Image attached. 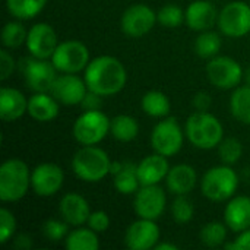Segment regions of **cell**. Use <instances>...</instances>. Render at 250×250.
I'll list each match as a JSON object with an SVG mask.
<instances>
[{
  "label": "cell",
  "mask_w": 250,
  "mask_h": 250,
  "mask_svg": "<svg viewBox=\"0 0 250 250\" xmlns=\"http://www.w3.org/2000/svg\"><path fill=\"white\" fill-rule=\"evenodd\" d=\"M83 79L89 91L107 98L125 89L127 83V70L117 57L103 54L91 59L83 70Z\"/></svg>",
  "instance_id": "obj_1"
},
{
  "label": "cell",
  "mask_w": 250,
  "mask_h": 250,
  "mask_svg": "<svg viewBox=\"0 0 250 250\" xmlns=\"http://www.w3.org/2000/svg\"><path fill=\"white\" fill-rule=\"evenodd\" d=\"M111 158L98 145H81L72 157L73 174L85 183H100L111 173Z\"/></svg>",
  "instance_id": "obj_2"
},
{
  "label": "cell",
  "mask_w": 250,
  "mask_h": 250,
  "mask_svg": "<svg viewBox=\"0 0 250 250\" xmlns=\"http://www.w3.org/2000/svg\"><path fill=\"white\" fill-rule=\"evenodd\" d=\"M185 133L192 146L209 151L224 139V126L211 111H195L186 120Z\"/></svg>",
  "instance_id": "obj_3"
},
{
  "label": "cell",
  "mask_w": 250,
  "mask_h": 250,
  "mask_svg": "<svg viewBox=\"0 0 250 250\" xmlns=\"http://www.w3.org/2000/svg\"><path fill=\"white\" fill-rule=\"evenodd\" d=\"M31 168L21 158H7L0 166V201L13 204L23 199L31 189Z\"/></svg>",
  "instance_id": "obj_4"
},
{
  "label": "cell",
  "mask_w": 250,
  "mask_h": 250,
  "mask_svg": "<svg viewBox=\"0 0 250 250\" xmlns=\"http://www.w3.org/2000/svg\"><path fill=\"white\" fill-rule=\"evenodd\" d=\"M239 174L233 166L220 164L205 171L201 179V192L211 202H227L239 189Z\"/></svg>",
  "instance_id": "obj_5"
},
{
  "label": "cell",
  "mask_w": 250,
  "mask_h": 250,
  "mask_svg": "<svg viewBox=\"0 0 250 250\" xmlns=\"http://www.w3.org/2000/svg\"><path fill=\"white\" fill-rule=\"evenodd\" d=\"M110 122L103 110H83L73 123V138L79 145H98L110 135Z\"/></svg>",
  "instance_id": "obj_6"
},
{
  "label": "cell",
  "mask_w": 250,
  "mask_h": 250,
  "mask_svg": "<svg viewBox=\"0 0 250 250\" xmlns=\"http://www.w3.org/2000/svg\"><path fill=\"white\" fill-rule=\"evenodd\" d=\"M185 129L179 125L176 117H164L154 126L149 141L154 152L167 158L177 155L185 145Z\"/></svg>",
  "instance_id": "obj_7"
},
{
  "label": "cell",
  "mask_w": 250,
  "mask_h": 250,
  "mask_svg": "<svg viewBox=\"0 0 250 250\" xmlns=\"http://www.w3.org/2000/svg\"><path fill=\"white\" fill-rule=\"evenodd\" d=\"M207 78L212 86L221 91H233L242 85L245 79V69L230 56H215L209 59L205 67Z\"/></svg>",
  "instance_id": "obj_8"
},
{
  "label": "cell",
  "mask_w": 250,
  "mask_h": 250,
  "mask_svg": "<svg viewBox=\"0 0 250 250\" xmlns=\"http://www.w3.org/2000/svg\"><path fill=\"white\" fill-rule=\"evenodd\" d=\"M59 73H82L91 62L89 48L79 40L60 41L51 56Z\"/></svg>",
  "instance_id": "obj_9"
},
{
  "label": "cell",
  "mask_w": 250,
  "mask_h": 250,
  "mask_svg": "<svg viewBox=\"0 0 250 250\" xmlns=\"http://www.w3.org/2000/svg\"><path fill=\"white\" fill-rule=\"evenodd\" d=\"M18 70L32 92H50L53 82L59 75L51 60L32 56L22 59L18 63Z\"/></svg>",
  "instance_id": "obj_10"
},
{
  "label": "cell",
  "mask_w": 250,
  "mask_h": 250,
  "mask_svg": "<svg viewBox=\"0 0 250 250\" xmlns=\"http://www.w3.org/2000/svg\"><path fill=\"white\" fill-rule=\"evenodd\" d=\"M218 31L229 38H243L250 34V4L233 0L223 6L217 21Z\"/></svg>",
  "instance_id": "obj_11"
},
{
  "label": "cell",
  "mask_w": 250,
  "mask_h": 250,
  "mask_svg": "<svg viewBox=\"0 0 250 250\" xmlns=\"http://www.w3.org/2000/svg\"><path fill=\"white\" fill-rule=\"evenodd\" d=\"M157 21V12L145 3H133L120 16L122 32L130 38H141L149 34Z\"/></svg>",
  "instance_id": "obj_12"
},
{
  "label": "cell",
  "mask_w": 250,
  "mask_h": 250,
  "mask_svg": "<svg viewBox=\"0 0 250 250\" xmlns=\"http://www.w3.org/2000/svg\"><path fill=\"white\" fill-rule=\"evenodd\" d=\"M64 185V171L56 163H41L31 171V189L40 198L57 195Z\"/></svg>",
  "instance_id": "obj_13"
},
{
  "label": "cell",
  "mask_w": 250,
  "mask_h": 250,
  "mask_svg": "<svg viewBox=\"0 0 250 250\" xmlns=\"http://www.w3.org/2000/svg\"><path fill=\"white\" fill-rule=\"evenodd\" d=\"M167 208V195L160 185L141 186L133 195V211L138 218L158 220Z\"/></svg>",
  "instance_id": "obj_14"
},
{
  "label": "cell",
  "mask_w": 250,
  "mask_h": 250,
  "mask_svg": "<svg viewBox=\"0 0 250 250\" xmlns=\"http://www.w3.org/2000/svg\"><path fill=\"white\" fill-rule=\"evenodd\" d=\"M59 37L56 29L47 22H37L28 29L25 47L29 56L37 59L50 60L54 50L59 45Z\"/></svg>",
  "instance_id": "obj_15"
},
{
  "label": "cell",
  "mask_w": 250,
  "mask_h": 250,
  "mask_svg": "<svg viewBox=\"0 0 250 250\" xmlns=\"http://www.w3.org/2000/svg\"><path fill=\"white\" fill-rule=\"evenodd\" d=\"M161 240L155 220L138 218L125 231V246L130 250H151Z\"/></svg>",
  "instance_id": "obj_16"
},
{
  "label": "cell",
  "mask_w": 250,
  "mask_h": 250,
  "mask_svg": "<svg viewBox=\"0 0 250 250\" xmlns=\"http://www.w3.org/2000/svg\"><path fill=\"white\" fill-rule=\"evenodd\" d=\"M88 92L86 82L79 73H60L57 75L50 94L63 105H81Z\"/></svg>",
  "instance_id": "obj_17"
},
{
  "label": "cell",
  "mask_w": 250,
  "mask_h": 250,
  "mask_svg": "<svg viewBox=\"0 0 250 250\" xmlns=\"http://www.w3.org/2000/svg\"><path fill=\"white\" fill-rule=\"evenodd\" d=\"M218 13L215 4L209 0H193L185 9V23L195 32L212 29L217 25Z\"/></svg>",
  "instance_id": "obj_18"
},
{
  "label": "cell",
  "mask_w": 250,
  "mask_h": 250,
  "mask_svg": "<svg viewBox=\"0 0 250 250\" xmlns=\"http://www.w3.org/2000/svg\"><path fill=\"white\" fill-rule=\"evenodd\" d=\"M91 212L89 202L78 192L64 193L59 202V214L70 227L85 226Z\"/></svg>",
  "instance_id": "obj_19"
},
{
  "label": "cell",
  "mask_w": 250,
  "mask_h": 250,
  "mask_svg": "<svg viewBox=\"0 0 250 250\" xmlns=\"http://www.w3.org/2000/svg\"><path fill=\"white\" fill-rule=\"evenodd\" d=\"M28 114V98L23 92L13 86H1L0 89V119L4 123H13Z\"/></svg>",
  "instance_id": "obj_20"
},
{
  "label": "cell",
  "mask_w": 250,
  "mask_h": 250,
  "mask_svg": "<svg viewBox=\"0 0 250 250\" xmlns=\"http://www.w3.org/2000/svg\"><path fill=\"white\" fill-rule=\"evenodd\" d=\"M164 182L167 190L174 196L189 195L198 185V173L193 166L188 163H180L170 167Z\"/></svg>",
  "instance_id": "obj_21"
},
{
  "label": "cell",
  "mask_w": 250,
  "mask_h": 250,
  "mask_svg": "<svg viewBox=\"0 0 250 250\" xmlns=\"http://www.w3.org/2000/svg\"><path fill=\"white\" fill-rule=\"evenodd\" d=\"M224 223L233 233H242L250 229V196L234 195L224 208Z\"/></svg>",
  "instance_id": "obj_22"
},
{
  "label": "cell",
  "mask_w": 250,
  "mask_h": 250,
  "mask_svg": "<svg viewBox=\"0 0 250 250\" xmlns=\"http://www.w3.org/2000/svg\"><path fill=\"white\" fill-rule=\"evenodd\" d=\"M136 166H138V176H139L141 186L160 185L161 182L166 180L168 170L171 167L168 164V158L157 152L144 157L141 163H138Z\"/></svg>",
  "instance_id": "obj_23"
},
{
  "label": "cell",
  "mask_w": 250,
  "mask_h": 250,
  "mask_svg": "<svg viewBox=\"0 0 250 250\" xmlns=\"http://www.w3.org/2000/svg\"><path fill=\"white\" fill-rule=\"evenodd\" d=\"M60 103L50 92H34L28 98V116L40 123H48L59 117Z\"/></svg>",
  "instance_id": "obj_24"
},
{
  "label": "cell",
  "mask_w": 250,
  "mask_h": 250,
  "mask_svg": "<svg viewBox=\"0 0 250 250\" xmlns=\"http://www.w3.org/2000/svg\"><path fill=\"white\" fill-rule=\"evenodd\" d=\"M110 176L113 177V188L120 195H125V196L135 195L141 188L136 164L113 161Z\"/></svg>",
  "instance_id": "obj_25"
},
{
  "label": "cell",
  "mask_w": 250,
  "mask_h": 250,
  "mask_svg": "<svg viewBox=\"0 0 250 250\" xmlns=\"http://www.w3.org/2000/svg\"><path fill=\"white\" fill-rule=\"evenodd\" d=\"M142 111L154 119H164L170 116L171 111V101L167 94L163 91L151 89L146 91L141 98Z\"/></svg>",
  "instance_id": "obj_26"
},
{
  "label": "cell",
  "mask_w": 250,
  "mask_h": 250,
  "mask_svg": "<svg viewBox=\"0 0 250 250\" xmlns=\"http://www.w3.org/2000/svg\"><path fill=\"white\" fill-rule=\"evenodd\" d=\"M63 243L67 250H98L101 246L98 233L88 226H81L70 230Z\"/></svg>",
  "instance_id": "obj_27"
},
{
  "label": "cell",
  "mask_w": 250,
  "mask_h": 250,
  "mask_svg": "<svg viewBox=\"0 0 250 250\" xmlns=\"http://www.w3.org/2000/svg\"><path fill=\"white\" fill-rule=\"evenodd\" d=\"M141 130L139 122L129 114L114 116L110 122V135L119 142H132L138 138Z\"/></svg>",
  "instance_id": "obj_28"
},
{
  "label": "cell",
  "mask_w": 250,
  "mask_h": 250,
  "mask_svg": "<svg viewBox=\"0 0 250 250\" xmlns=\"http://www.w3.org/2000/svg\"><path fill=\"white\" fill-rule=\"evenodd\" d=\"M221 48H223V37L220 31L217 32L214 29H208V31L198 32V37L193 44V50L196 56L209 60L218 56Z\"/></svg>",
  "instance_id": "obj_29"
},
{
  "label": "cell",
  "mask_w": 250,
  "mask_h": 250,
  "mask_svg": "<svg viewBox=\"0 0 250 250\" xmlns=\"http://www.w3.org/2000/svg\"><path fill=\"white\" fill-rule=\"evenodd\" d=\"M230 113L242 125L250 126V86L239 85L230 95Z\"/></svg>",
  "instance_id": "obj_30"
},
{
  "label": "cell",
  "mask_w": 250,
  "mask_h": 250,
  "mask_svg": "<svg viewBox=\"0 0 250 250\" xmlns=\"http://www.w3.org/2000/svg\"><path fill=\"white\" fill-rule=\"evenodd\" d=\"M48 0H4L7 13L19 21H31L47 6Z\"/></svg>",
  "instance_id": "obj_31"
},
{
  "label": "cell",
  "mask_w": 250,
  "mask_h": 250,
  "mask_svg": "<svg viewBox=\"0 0 250 250\" xmlns=\"http://www.w3.org/2000/svg\"><path fill=\"white\" fill-rule=\"evenodd\" d=\"M28 37V29L23 25V21L19 19H12L3 25L1 29V44L4 48L15 50L22 47L26 42Z\"/></svg>",
  "instance_id": "obj_32"
},
{
  "label": "cell",
  "mask_w": 250,
  "mask_h": 250,
  "mask_svg": "<svg viewBox=\"0 0 250 250\" xmlns=\"http://www.w3.org/2000/svg\"><path fill=\"white\" fill-rule=\"evenodd\" d=\"M229 227L226 223L221 221H209L202 226L199 231V239L204 246L207 248H223L227 242Z\"/></svg>",
  "instance_id": "obj_33"
},
{
  "label": "cell",
  "mask_w": 250,
  "mask_h": 250,
  "mask_svg": "<svg viewBox=\"0 0 250 250\" xmlns=\"http://www.w3.org/2000/svg\"><path fill=\"white\" fill-rule=\"evenodd\" d=\"M217 151H218V158L223 164L234 166L242 160L245 148L242 141H239L237 138H224L221 144L217 146Z\"/></svg>",
  "instance_id": "obj_34"
},
{
  "label": "cell",
  "mask_w": 250,
  "mask_h": 250,
  "mask_svg": "<svg viewBox=\"0 0 250 250\" xmlns=\"http://www.w3.org/2000/svg\"><path fill=\"white\" fill-rule=\"evenodd\" d=\"M171 218L177 224H188L195 217V205L188 198V195H179L173 199L170 205Z\"/></svg>",
  "instance_id": "obj_35"
},
{
  "label": "cell",
  "mask_w": 250,
  "mask_h": 250,
  "mask_svg": "<svg viewBox=\"0 0 250 250\" xmlns=\"http://www.w3.org/2000/svg\"><path fill=\"white\" fill-rule=\"evenodd\" d=\"M70 226L63 220V218H50L47 221L42 223L41 226V234L53 243H59V242H64V239L67 237L70 229Z\"/></svg>",
  "instance_id": "obj_36"
},
{
  "label": "cell",
  "mask_w": 250,
  "mask_h": 250,
  "mask_svg": "<svg viewBox=\"0 0 250 250\" xmlns=\"http://www.w3.org/2000/svg\"><path fill=\"white\" fill-rule=\"evenodd\" d=\"M157 21L166 28H177L185 23V10L177 4L168 3L157 12Z\"/></svg>",
  "instance_id": "obj_37"
},
{
  "label": "cell",
  "mask_w": 250,
  "mask_h": 250,
  "mask_svg": "<svg viewBox=\"0 0 250 250\" xmlns=\"http://www.w3.org/2000/svg\"><path fill=\"white\" fill-rule=\"evenodd\" d=\"M16 230H18V221L15 218V214L7 208H1L0 209V243L7 245L9 242H12L13 237L16 236Z\"/></svg>",
  "instance_id": "obj_38"
},
{
  "label": "cell",
  "mask_w": 250,
  "mask_h": 250,
  "mask_svg": "<svg viewBox=\"0 0 250 250\" xmlns=\"http://www.w3.org/2000/svg\"><path fill=\"white\" fill-rule=\"evenodd\" d=\"M16 69H18V63H16L13 54L10 53L9 48L3 47L0 50V79L1 81L9 79Z\"/></svg>",
  "instance_id": "obj_39"
},
{
  "label": "cell",
  "mask_w": 250,
  "mask_h": 250,
  "mask_svg": "<svg viewBox=\"0 0 250 250\" xmlns=\"http://www.w3.org/2000/svg\"><path fill=\"white\" fill-rule=\"evenodd\" d=\"M86 226L89 229H92L94 231H97L98 234L100 233H105L110 229V217L103 209L92 211L89 218H88V221H86Z\"/></svg>",
  "instance_id": "obj_40"
},
{
  "label": "cell",
  "mask_w": 250,
  "mask_h": 250,
  "mask_svg": "<svg viewBox=\"0 0 250 250\" xmlns=\"http://www.w3.org/2000/svg\"><path fill=\"white\" fill-rule=\"evenodd\" d=\"M192 105L195 111H209L212 107V97L207 91H199L192 98Z\"/></svg>",
  "instance_id": "obj_41"
},
{
  "label": "cell",
  "mask_w": 250,
  "mask_h": 250,
  "mask_svg": "<svg viewBox=\"0 0 250 250\" xmlns=\"http://www.w3.org/2000/svg\"><path fill=\"white\" fill-rule=\"evenodd\" d=\"M103 98L104 97H101L100 94L92 92V91L88 89L85 98L81 103V107H82V110H101V107H103Z\"/></svg>",
  "instance_id": "obj_42"
},
{
  "label": "cell",
  "mask_w": 250,
  "mask_h": 250,
  "mask_svg": "<svg viewBox=\"0 0 250 250\" xmlns=\"http://www.w3.org/2000/svg\"><path fill=\"white\" fill-rule=\"evenodd\" d=\"M13 248L18 250H29L32 248V239L26 233H19L13 237Z\"/></svg>",
  "instance_id": "obj_43"
},
{
  "label": "cell",
  "mask_w": 250,
  "mask_h": 250,
  "mask_svg": "<svg viewBox=\"0 0 250 250\" xmlns=\"http://www.w3.org/2000/svg\"><path fill=\"white\" fill-rule=\"evenodd\" d=\"M239 250H250V229L237 234L236 240Z\"/></svg>",
  "instance_id": "obj_44"
},
{
  "label": "cell",
  "mask_w": 250,
  "mask_h": 250,
  "mask_svg": "<svg viewBox=\"0 0 250 250\" xmlns=\"http://www.w3.org/2000/svg\"><path fill=\"white\" fill-rule=\"evenodd\" d=\"M154 250H179V246L174 243H168V242H158Z\"/></svg>",
  "instance_id": "obj_45"
},
{
  "label": "cell",
  "mask_w": 250,
  "mask_h": 250,
  "mask_svg": "<svg viewBox=\"0 0 250 250\" xmlns=\"http://www.w3.org/2000/svg\"><path fill=\"white\" fill-rule=\"evenodd\" d=\"M243 81H245L246 85H249L250 86V66L245 70V79H243Z\"/></svg>",
  "instance_id": "obj_46"
}]
</instances>
